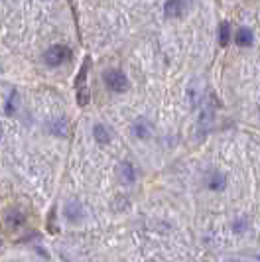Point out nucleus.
<instances>
[{"instance_id": "nucleus-9", "label": "nucleus", "mask_w": 260, "mask_h": 262, "mask_svg": "<svg viewBox=\"0 0 260 262\" xmlns=\"http://www.w3.org/2000/svg\"><path fill=\"white\" fill-rule=\"evenodd\" d=\"M93 136H95V140L99 144H109L111 142V132L104 124H95L93 126Z\"/></svg>"}, {"instance_id": "nucleus-2", "label": "nucleus", "mask_w": 260, "mask_h": 262, "mask_svg": "<svg viewBox=\"0 0 260 262\" xmlns=\"http://www.w3.org/2000/svg\"><path fill=\"white\" fill-rule=\"evenodd\" d=\"M104 85L109 87V91L124 93L128 89V77L120 69H109L104 73Z\"/></svg>"}, {"instance_id": "nucleus-11", "label": "nucleus", "mask_w": 260, "mask_h": 262, "mask_svg": "<svg viewBox=\"0 0 260 262\" xmlns=\"http://www.w3.org/2000/svg\"><path fill=\"white\" fill-rule=\"evenodd\" d=\"M229 41H231V26L227 22H223L219 26V43L225 48V46H229Z\"/></svg>"}, {"instance_id": "nucleus-8", "label": "nucleus", "mask_w": 260, "mask_h": 262, "mask_svg": "<svg viewBox=\"0 0 260 262\" xmlns=\"http://www.w3.org/2000/svg\"><path fill=\"white\" fill-rule=\"evenodd\" d=\"M26 223V217L20 213V211L16 209H10L8 213H6V225H8V229H20L22 225Z\"/></svg>"}, {"instance_id": "nucleus-14", "label": "nucleus", "mask_w": 260, "mask_h": 262, "mask_svg": "<svg viewBox=\"0 0 260 262\" xmlns=\"http://www.w3.org/2000/svg\"><path fill=\"white\" fill-rule=\"evenodd\" d=\"M247 229V223L245 221H239V223L234 225V231H245Z\"/></svg>"}, {"instance_id": "nucleus-13", "label": "nucleus", "mask_w": 260, "mask_h": 262, "mask_svg": "<svg viewBox=\"0 0 260 262\" xmlns=\"http://www.w3.org/2000/svg\"><path fill=\"white\" fill-rule=\"evenodd\" d=\"M87 103H89V89L85 85H81L77 87V105L85 106Z\"/></svg>"}, {"instance_id": "nucleus-10", "label": "nucleus", "mask_w": 260, "mask_h": 262, "mask_svg": "<svg viewBox=\"0 0 260 262\" xmlns=\"http://www.w3.org/2000/svg\"><path fill=\"white\" fill-rule=\"evenodd\" d=\"M134 136L136 138H140V140H146V138H150V124L146 122V120H136V124H134Z\"/></svg>"}, {"instance_id": "nucleus-5", "label": "nucleus", "mask_w": 260, "mask_h": 262, "mask_svg": "<svg viewBox=\"0 0 260 262\" xmlns=\"http://www.w3.org/2000/svg\"><path fill=\"white\" fill-rule=\"evenodd\" d=\"M65 217L71 221V223H75L79 219H83V215H85V211H83V205L79 203V201H69L67 205H65Z\"/></svg>"}, {"instance_id": "nucleus-15", "label": "nucleus", "mask_w": 260, "mask_h": 262, "mask_svg": "<svg viewBox=\"0 0 260 262\" xmlns=\"http://www.w3.org/2000/svg\"><path fill=\"white\" fill-rule=\"evenodd\" d=\"M0 136H2V124H0Z\"/></svg>"}, {"instance_id": "nucleus-1", "label": "nucleus", "mask_w": 260, "mask_h": 262, "mask_svg": "<svg viewBox=\"0 0 260 262\" xmlns=\"http://www.w3.org/2000/svg\"><path fill=\"white\" fill-rule=\"evenodd\" d=\"M44 59H46V63L50 67H57L71 59V50H69L67 46H63V43H55V46L46 50Z\"/></svg>"}, {"instance_id": "nucleus-7", "label": "nucleus", "mask_w": 260, "mask_h": 262, "mask_svg": "<svg viewBox=\"0 0 260 262\" xmlns=\"http://www.w3.org/2000/svg\"><path fill=\"white\" fill-rule=\"evenodd\" d=\"M234 41H236V46H241V48H248V46H252V41H254V34H252V30H248V28H241V30H236V34H234Z\"/></svg>"}, {"instance_id": "nucleus-4", "label": "nucleus", "mask_w": 260, "mask_h": 262, "mask_svg": "<svg viewBox=\"0 0 260 262\" xmlns=\"http://www.w3.org/2000/svg\"><path fill=\"white\" fill-rule=\"evenodd\" d=\"M117 173H118L120 184H134V182H136V170H134V166H132L130 162L120 164Z\"/></svg>"}, {"instance_id": "nucleus-12", "label": "nucleus", "mask_w": 260, "mask_h": 262, "mask_svg": "<svg viewBox=\"0 0 260 262\" xmlns=\"http://www.w3.org/2000/svg\"><path fill=\"white\" fill-rule=\"evenodd\" d=\"M16 106H18V93L12 91L10 97H8V101H6V105H4V113H6L8 117H12L14 113H16Z\"/></svg>"}, {"instance_id": "nucleus-16", "label": "nucleus", "mask_w": 260, "mask_h": 262, "mask_svg": "<svg viewBox=\"0 0 260 262\" xmlns=\"http://www.w3.org/2000/svg\"><path fill=\"white\" fill-rule=\"evenodd\" d=\"M0 71H2V67H0Z\"/></svg>"}, {"instance_id": "nucleus-6", "label": "nucleus", "mask_w": 260, "mask_h": 262, "mask_svg": "<svg viewBox=\"0 0 260 262\" xmlns=\"http://www.w3.org/2000/svg\"><path fill=\"white\" fill-rule=\"evenodd\" d=\"M185 10V4H183V0H168L166 4H164V12L168 18H180Z\"/></svg>"}, {"instance_id": "nucleus-3", "label": "nucleus", "mask_w": 260, "mask_h": 262, "mask_svg": "<svg viewBox=\"0 0 260 262\" xmlns=\"http://www.w3.org/2000/svg\"><path fill=\"white\" fill-rule=\"evenodd\" d=\"M205 184L213 191H221V189H225V185H227V176L223 171L211 170L207 173V178H205Z\"/></svg>"}]
</instances>
